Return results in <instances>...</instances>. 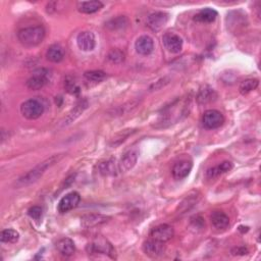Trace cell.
Returning <instances> with one entry per match:
<instances>
[{
	"mask_svg": "<svg viewBox=\"0 0 261 261\" xmlns=\"http://www.w3.org/2000/svg\"><path fill=\"white\" fill-rule=\"evenodd\" d=\"M218 16V11L212 8H203L194 16V21L198 23H212Z\"/></svg>",
	"mask_w": 261,
	"mask_h": 261,
	"instance_id": "obj_25",
	"label": "cell"
},
{
	"mask_svg": "<svg viewBox=\"0 0 261 261\" xmlns=\"http://www.w3.org/2000/svg\"><path fill=\"white\" fill-rule=\"evenodd\" d=\"M18 38L25 46H37L45 38V29L42 26L24 28L18 32Z\"/></svg>",
	"mask_w": 261,
	"mask_h": 261,
	"instance_id": "obj_2",
	"label": "cell"
},
{
	"mask_svg": "<svg viewBox=\"0 0 261 261\" xmlns=\"http://www.w3.org/2000/svg\"><path fill=\"white\" fill-rule=\"evenodd\" d=\"M81 201V196L78 192H71L60 199L57 209L60 214H67L72 209L76 208Z\"/></svg>",
	"mask_w": 261,
	"mask_h": 261,
	"instance_id": "obj_10",
	"label": "cell"
},
{
	"mask_svg": "<svg viewBox=\"0 0 261 261\" xmlns=\"http://www.w3.org/2000/svg\"><path fill=\"white\" fill-rule=\"evenodd\" d=\"M28 215L31 218L39 220L42 217V208L39 206H33L28 210Z\"/></svg>",
	"mask_w": 261,
	"mask_h": 261,
	"instance_id": "obj_34",
	"label": "cell"
},
{
	"mask_svg": "<svg viewBox=\"0 0 261 261\" xmlns=\"http://www.w3.org/2000/svg\"><path fill=\"white\" fill-rule=\"evenodd\" d=\"M56 249L63 256H72L76 250L75 243L69 238L61 239L56 244Z\"/></svg>",
	"mask_w": 261,
	"mask_h": 261,
	"instance_id": "obj_24",
	"label": "cell"
},
{
	"mask_svg": "<svg viewBox=\"0 0 261 261\" xmlns=\"http://www.w3.org/2000/svg\"><path fill=\"white\" fill-rule=\"evenodd\" d=\"M138 156H139V152L137 149H132L126 152L120 161L121 171L128 172L130 170H132L136 166Z\"/></svg>",
	"mask_w": 261,
	"mask_h": 261,
	"instance_id": "obj_18",
	"label": "cell"
},
{
	"mask_svg": "<svg viewBox=\"0 0 261 261\" xmlns=\"http://www.w3.org/2000/svg\"><path fill=\"white\" fill-rule=\"evenodd\" d=\"M107 59L114 64L122 63L125 60V53L120 49H111L107 54Z\"/></svg>",
	"mask_w": 261,
	"mask_h": 261,
	"instance_id": "obj_31",
	"label": "cell"
},
{
	"mask_svg": "<svg viewBox=\"0 0 261 261\" xmlns=\"http://www.w3.org/2000/svg\"><path fill=\"white\" fill-rule=\"evenodd\" d=\"M174 227L167 223L159 224L155 226L154 228H152V231L150 233V236L152 237V239H155L160 242L170 241L174 237Z\"/></svg>",
	"mask_w": 261,
	"mask_h": 261,
	"instance_id": "obj_13",
	"label": "cell"
},
{
	"mask_svg": "<svg viewBox=\"0 0 261 261\" xmlns=\"http://www.w3.org/2000/svg\"><path fill=\"white\" fill-rule=\"evenodd\" d=\"M128 25H129V21L126 16H119V18L110 20L106 24V27L109 28L110 30H119L126 28Z\"/></svg>",
	"mask_w": 261,
	"mask_h": 261,
	"instance_id": "obj_29",
	"label": "cell"
},
{
	"mask_svg": "<svg viewBox=\"0 0 261 261\" xmlns=\"http://www.w3.org/2000/svg\"><path fill=\"white\" fill-rule=\"evenodd\" d=\"M48 77H49L48 70L38 69L33 73V76L27 81V87L30 90L38 91L48 83Z\"/></svg>",
	"mask_w": 261,
	"mask_h": 261,
	"instance_id": "obj_5",
	"label": "cell"
},
{
	"mask_svg": "<svg viewBox=\"0 0 261 261\" xmlns=\"http://www.w3.org/2000/svg\"><path fill=\"white\" fill-rule=\"evenodd\" d=\"M64 88L69 93H71L73 95H77L81 91L79 85L73 80H67V81H65L64 82Z\"/></svg>",
	"mask_w": 261,
	"mask_h": 261,
	"instance_id": "obj_33",
	"label": "cell"
},
{
	"mask_svg": "<svg viewBox=\"0 0 261 261\" xmlns=\"http://www.w3.org/2000/svg\"><path fill=\"white\" fill-rule=\"evenodd\" d=\"M169 22V14L163 11H155L147 16V26L152 31L158 32L166 27Z\"/></svg>",
	"mask_w": 261,
	"mask_h": 261,
	"instance_id": "obj_9",
	"label": "cell"
},
{
	"mask_svg": "<svg viewBox=\"0 0 261 261\" xmlns=\"http://www.w3.org/2000/svg\"><path fill=\"white\" fill-rule=\"evenodd\" d=\"M259 85V81L256 80V79H248V80H245L243 81L240 87H239V90L240 92L245 95V94H248L250 92H252L253 90H255Z\"/></svg>",
	"mask_w": 261,
	"mask_h": 261,
	"instance_id": "obj_26",
	"label": "cell"
},
{
	"mask_svg": "<svg viewBox=\"0 0 261 261\" xmlns=\"http://www.w3.org/2000/svg\"><path fill=\"white\" fill-rule=\"evenodd\" d=\"M144 253L151 258H157L162 256L166 252L165 242H160L155 239L148 240L143 244Z\"/></svg>",
	"mask_w": 261,
	"mask_h": 261,
	"instance_id": "obj_8",
	"label": "cell"
},
{
	"mask_svg": "<svg viewBox=\"0 0 261 261\" xmlns=\"http://www.w3.org/2000/svg\"><path fill=\"white\" fill-rule=\"evenodd\" d=\"M134 133L133 130H123L122 133H120L117 137H114L112 142H111V146H118L120 144H122L130 135H132Z\"/></svg>",
	"mask_w": 261,
	"mask_h": 261,
	"instance_id": "obj_32",
	"label": "cell"
},
{
	"mask_svg": "<svg viewBox=\"0 0 261 261\" xmlns=\"http://www.w3.org/2000/svg\"><path fill=\"white\" fill-rule=\"evenodd\" d=\"M84 77L91 82L99 83V82L104 81L107 78V75L102 71H89L84 74Z\"/></svg>",
	"mask_w": 261,
	"mask_h": 261,
	"instance_id": "obj_30",
	"label": "cell"
},
{
	"mask_svg": "<svg viewBox=\"0 0 261 261\" xmlns=\"http://www.w3.org/2000/svg\"><path fill=\"white\" fill-rule=\"evenodd\" d=\"M77 44L82 51H92L96 46L95 36L90 31L81 32L77 37Z\"/></svg>",
	"mask_w": 261,
	"mask_h": 261,
	"instance_id": "obj_11",
	"label": "cell"
},
{
	"mask_svg": "<svg viewBox=\"0 0 261 261\" xmlns=\"http://www.w3.org/2000/svg\"><path fill=\"white\" fill-rule=\"evenodd\" d=\"M0 239L3 243H16L20 239V234L14 230H11V228H7L0 234Z\"/></svg>",
	"mask_w": 261,
	"mask_h": 261,
	"instance_id": "obj_28",
	"label": "cell"
},
{
	"mask_svg": "<svg viewBox=\"0 0 261 261\" xmlns=\"http://www.w3.org/2000/svg\"><path fill=\"white\" fill-rule=\"evenodd\" d=\"M193 168L192 162L189 160H181V161H177L175 165L173 168V176L174 177V179H183L185 177H187L191 172Z\"/></svg>",
	"mask_w": 261,
	"mask_h": 261,
	"instance_id": "obj_16",
	"label": "cell"
},
{
	"mask_svg": "<svg viewBox=\"0 0 261 261\" xmlns=\"http://www.w3.org/2000/svg\"><path fill=\"white\" fill-rule=\"evenodd\" d=\"M211 223L218 230H224L230 225V218L221 211H216L210 217Z\"/></svg>",
	"mask_w": 261,
	"mask_h": 261,
	"instance_id": "obj_23",
	"label": "cell"
},
{
	"mask_svg": "<svg viewBox=\"0 0 261 261\" xmlns=\"http://www.w3.org/2000/svg\"><path fill=\"white\" fill-rule=\"evenodd\" d=\"M216 97H217V94L214 89H211L209 87H204L202 90H200L197 99L200 103H207V102L214 100Z\"/></svg>",
	"mask_w": 261,
	"mask_h": 261,
	"instance_id": "obj_27",
	"label": "cell"
},
{
	"mask_svg": "<svg viewBox=\"0 0 261 261\" xmlns=\"http://www.w3.org/2000/svg\"><path fill=\"white\" fill-rule=\"evenodd\" d=\"M87 252L89 254H94V253H99V254H105L110 256L111 258H114V250L111 246V244L108 243L105 239H96L93 242L89 243L87 245L86 248Z\"/></svg>",
	"mask_w": 261,
	"mask_h": 261,
	"instance_id": "obj_4",
	"label": "cell"
},
{
	"mask_svg": "<svg viewBox=\"0 0 261 261\" xmlns=\"http://www.w3.org/2000/svg\"><path fill=\"white\" fill-rule=\"evenodd\" d=\"M232 253L234 255H245V254L248 253V250H247V248H245V247H236L232 250Z\"/></svg>",
	"mask_w": 261,
	"mask_h": 261,
	"instance_id": "obj_35",
	"label": "cell"
},
{
	"mask_svg": "<svg viewBox=\"0 0 261 261\" xmlns=\"http://www.w3.org/2000/svg\"><path fill=\"white\" fill-rule=\"evenodd\" d=\"M162 42L166 49L174 54L179 53L183 49V39L174 33H166L162 37Z\"/></svg>",
	"mask_w": 261,
	"mask_h": 261,
	"instance_id": "obj_7",
	"label": "cell"
},
{
	"mask_svg": "<svg viewBox=\"0 0 261 261\" xmlns=\"http://www.w3.org/2000/svg\"><path fill=\"white\" fill-rule=\"evenodd\" d=\"M98 172L105 176H116L122 171L120 168V163H118L114 159H108L99 163Z\"/></svg>",
	"mask_w": 261,
	"mask_h": 261,
	"instance_id": "obj_15",
	"label": "cell"
},
{
	"mask_svg": "<svg viewBox=\"0 0 261 261\" xmlns=\"http://www.w3.org/2000/svg\"><path fill=\"white\" fill-rule=\"evenodd\" d=\"M78 10L82 13H94L99 11L103 7V3L99 0H92V1H82L77 4Z\"/></svg>",
	"mask_w": 261,
	"mask_h": 261,
	"instance_id": "obj_21",
	"label": "cell"
},
{
	"mask_svg": "<svg viewBox=\"0 0 261 261\" xmlns=\"http://www.w3.org/2000/svg\"><path fill=\"white\" fill-rule=\"evenodd\" d=\"M46 57L49 61L58 63L64 58V49L59 44L49 46L46 51Z\"/></svg>",
	"mask_w": 261,
	"mask_h": 261,
	"instance_id": "obj_22",
	"label": "cell"
},
{
	"mask_svg": "<svg viewBox=\"0 0 261 261\" xmlns=\"http://www.w3.org/2000/svg\"><path fill=\"white\" fill-rule=\"evenodd\" d=\"M109 219H110L109 217H106L103 215L91 214V215H86L84 217H82L81 222H82V225L85 227H95V226L106 223Z\"/></svg>",
	"mask_w": 261,
	"mask_h": 261,
	"instance_id": "obj_17",
	"label": "cell"
},
{
	"mask_svg": "<svg viewBox=\"0 0 261 261\" xmlns=\"http://www.w3.org/2000/svg\"><path fill=\"white\" fill-rule=\"evenodd\" d=\"M136 51L143 56H147L153 52L154 42L153 39L148 35H143L139 37L135 43Z\"/></svg>",
	"mask_w": 261,
	"mask_h": 261,
	"instance_id": "obj_14",
	"label": "cell"
},
{
	"mask_svg": "<svg viewBox=\"0 0 261 261\" xmlns=\"http://www.w3.org/2000/svg\"><path fill=\"white\" fill-rule=\"evenodd\" d=\"M224 118L222 113L217 109H208L204 112L202 123L203 126L208 130H215L222 126Z\"/></svg>",
	"mask_w": 261,
	"mask_h": 261,
	"instance_id": "obj_6",
	"label": "cell"
},
{
	"mask_svg": "<svg viewBox=\"0 0 261 261\" xmlns=\"http://www.w3.org/2000/svg\"><path fill=\"white\" fill-rule=\"evenodd\" d=\"M62 156H63L62 154H55V155H52L49 158H47L46 160L42 161L34 169H32L27 174L22 175L18 181H16L15 187L23 188V187H27V186H30L32 184L36 183L38 179L46 173V171L48 169H50L51 167H53L55 163H57L62 158Z\"/></svg>",
	"mask_w": 261,
	"mask_h": 261,
	"instance_id": "obj_1",
	"label": "cell"
},
{
	"mask_svg": "<svg viewBox=\"0 0 261 261\" xmlns=\"http://www.w3.org/2000/svg\"><path fill=\"white\" fill-rule=\"evenodd\" d=\"M236 24H238L237 31H239L240 28H244L245 26H246L247 25L246 13L238 10V11H232L230 12V14H227V27L231 30H233Z\"/></svg>",
	"mask_w": 261,
	"mask_h": 261,
	"instance_id": "obj_19",
	"label": "cell"
},
{
	"mask_svg": "<svg viewBox=\"0 0 261 261\" xmlns=\"http://www.w3.org/2000/svg\"><path fill=\"white\" fill-rule=\"evenodd\" d=\"M43 112L44 105L40 100L36 99V98H31V99L26 100L21 105V113L27 120H37L42 116Z\"/></svg>",
	"mask_w": 261,
	"mask_h": 261,
	"instance_id": "obj_3",
	"label": "cell"
},
{
	"mask_svg": "<svg viewBox=\"0 0 261 261\" xmlns=\"http://www.w3.org/2000/svg\"><path fill=\"white\" fill-rule=\"evenodd\" d=\"M89 106V103L86 99H83V100H81L77 103V105L69 112V114L67 117H65L63 119V121L61 122V127H68L70 126L71 124H73L74 122H76L77 119H79L82 114L84 113V111L88 108Z\"/></svg>",
	"mask_w": 261,
	"mask_h": 261,
	"instance_id": "obj_12",
	"label": "cell"
},
{
	"mask_svg": "<svg viewBox=\"0 0 261 261\" xmlns=\"http://www.w3.org/2000/svg\"><path fill=\"white\" fill-rule=\"evenodd\" d=\"M233 169V163L231 161H223L221 163H219L218 166L214 167V168H210L206 171V177L208 179H212V178H216L218 176H219L222 174H225L227 172H230Z\"/></svg>",
	"mask_w": 261,
	"mask_h": 261,
	"instance_id": "obj_20",
	"label": "cell"
}]
</instances>
